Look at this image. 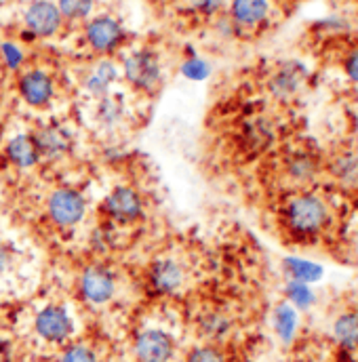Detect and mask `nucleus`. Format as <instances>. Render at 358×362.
Returning a JSON list of instances; mask_svg holds the SVG:
<instances>
[{"instance_id": "6", "label": "nucleus", "mask_w": 358, "mask_h": 362, "mask_svg": "<svg viewBox=\"0 0 358 362\" xmlns=\"http://www.w3.org/2000/svg\"><path fill=\"white\" fill-rule=\"evenodd\" d=\"M34 333L47 344H55V346L66 344L74 333V318L64 305L49 303L36 312Z\"/></svg>"}, {"instance_id": "33", "label": "nucleus", "mask_w": 358, "mask_h": 362, "mask_svg": "<svg viewBox=\"0 0 358 362\" xmlns=\"http://www.w3.org/2000/svg\"><path fill=\"white\" fill-rule=\"evenodd\" d=\"M15 264H17V249L6 238L0 236V278L13 272Z\"/></svg>"}, {"instance_id": "2", "label": "nucleus", "mask_w": 358, "mask_h": 362, "mask_svg": "<svg viewBox=\"0 0 358 362\" xmlns=\"http://www.w3.org/2000/svg\"><path fill=\"white\" fill-rule=\"evenodd\" d=\"M125 81L139 93H156L163 85V64L156 51L135 49L122 62Z\"/></svg>"}, {"instance_id": "9", "label": "nucleus", "mask_w": 358, "mask_h": 362, "mask_svg": "<svg viewBox=\"0 0 358 362\" xmlns=\"http://www.w3.org/2000/svg\"><path fill=\"white\" fill-rule=\"evenodd\" d=\"M85 40L99 55L114 53L125 40V28L112 15H97L85 25Z\"/></svg>"}, {"instance_id": "14", "label": "nucleus", "mask_w": 358, "mask_h": 362, "mask_svg": "<svg viewBox=\"0 0 358 362\" xmlns=\"http://www.w3.org/2000/svg\"><path fill=\"white\" fill-rule=\"evenodd\" d=\"M17 90L19 97L32 105V107H45L51 103L53 95H55V83L51 78V74H47L45 70H28L19 76L17 81Z\"/></svg>"}, {"instance_id": "27", "label": "nucleus", "mask_w": 358, "mask_h": 362, "mask_svg": "<svg viewBox=\"0 0 358 362\" xmlns=\"http://www.w3.org/2000/svg\"><path fill=\"white\" fill-rule=\"evenodd\" d=\"M95 0H57V8L64 19L70 21H83L87 19L93 11Z\"/></svg>"}, {"instance_id": "1", "label": "nucleus", "mask_w": 358, "mask_h": 362, "mask_svg": "<svg viewBox=\"0 0 358 362\" xmlns=\"http://www.w3.org/2000/svg\"><path fill=\"white\" fill-rule=\"evenodd\" d=\"M280 223L291 238L312 243L331 228L333 211L325 196L312 189H297L284 200L280 209Z\"/></svg>"}, {"instance_id": "13", "label": "nucleus", "mask_w": 358, "mask_h": 362, "mask_svg": "<svg viewBox=\"0 0 358 362\" xmlns=\"http://www.w3.org/2000/svg\"><path fill=\"white\" fill-rule=\"evenodd\" d=\"M187 278L185 266L175 257H158L148 268V284L156 295H175Z\"/></svg>"}, {"instance_id": "28", "label": "nucleus", "mask_w": 358, "mask_h": 362, "mask_svg": "<svg viewBox=\"0 0 358 362\" xmlns=\"http://www.w3.org/2000/svg\"><path fill=\"white\" fill-rule=\"evenodd\" d=\"M181 74H183L187 81L200 83V81L209 78L211 66H209V62H204V59H200V57H187V59L181 64Z\"/></svg>"}, {"instance_id": "4", "label": "nucleus", "mask_w": 358, "mask_h": 362, "mask_svg": "<svg viewBox=\"0 0 358 362\" xmlns=\"http://www.w3.org/2000/svg\"><path fill=\"white\" fill-rule=\"evenodd\" d=\"M47 215L57 228L72 230L87 217V198L76 187H55L47 198Z\"/></svg>"}, {"instance_id": "26", "label": "nucleus", "mask_w": 358, "mask_h": 362, "mask_svg": "<svg viewBox=\"0 0 358 362\" xmlns=\"http://www.w3.org/2000/svg\"><path fill=\"white\" fill-rule=\"evenodd\" d=\"M118 226H114V223H110V221H103V223H99L93 232H91V249L95 251V253H108V251H112L116 245H118Z\"/></svg>"}, {"instance_id": "10", "label": "nucleus", "mask_w": 358, "mask_h": 362, "mask_svg": "<svg viewBox=\"0 0 358 362\" xmlns=\"http://www.w3.org/2000/svg\"><path fill=\"white\" fill-rule=\"evenodd\" d=\"M306 81H308V70L304 68V64H299V62H282L272 70L266 87H268V93L274 99L291 101L301 93Z\"/></svg>"}, {"instance_id": "11", "label": "nucleus", "mask_w": 358, "mask_h": 362, "mask_svg": "<svg viewBox=\"0 0 358 362\" xmlns=\"http://www.w3.org/2000/svg\"><path fill=\"white\" fill-rule=\"evenodd\" d=\"M64 17L55 2L51 0H34L23 11L25 32L34 38H49L59 32Z\"/></svg>"}, {"instance_id": "20", "label": "nucleus", "mask_w": 358, "mask_h": 362, "mask_svg": "<svg viewBox=\"0 0 358 362\" xmlns=\"http://www.w3.org/2000/svg\"><path fill=\"white\" fill-rule=\"evenodd\" d=\"M282 272L287 280L304 282V284H316L325 278V266L306 257L289 255L282 259Z\"/></svg>"}, {"instance_id": "15", "label": "nucleus", "mask_w": 358, "mask_h": 362, "mask_svg": "<svg viewBox=\"0 0 358 362\" xmlns=\"http://www.w3.org/2000/svg\"><path fill=\"white\" fill-rule=\"evenodd\" d=\"M2 152H4L6 163L11 167H15L17 171H30V169H34L40 163V156L36 152V146H34L30 133H17V135H13L4 144Z\"/></svg>"}, {"instance_id": "18", "label": "nucleus", "mask_w": 358, "mask_h": 362, "mask_svg": "<svg viewBox=\"0 0 358 362\" xmlns=\"http://www.w3.org/2000/svg\"><path fill=\"white\" fill-rule=\"evenodd\" d=\"M325 171L333 177L335 183L348 187V189H358V152L357 150H342L333 154Z\"/></svg>"}, {"instance_id": "30", "label": "nucleus", "mask_w": 358, "mask_h": 362, "mask_svg": "<svg viewBox=\"0 0 358 362\" xmlns=\"http://www.w3.org/2000/svg\"><path fill=\"white\" fill-rule=\"evenodd\" d=\"M59 362H97V354L85 344H72L62 352Z\"/></svg>"}, {"instance_id": "31", "label": "nucleus", "mask_w": 358, "mask_h": 362, "mask_svg": "<svg viewBox=\"0 0 358 362\" xmlns=\"http://www.w3.org/2000/svg\"><path fill=\"white\" fill-rule=\"evenodd\" d=\"M228 0H187L190 8L202 17H219Z\"/></svg>"}, {"instance_id": "22", "label": "nucleus", "mask_w": 358, "mask_h": 362, "mask_svg": "<svg viewBox=\"0 0 358 362\" xmlns=\"http://www.w3.org/2000/svg\"><path fill=\"white\" fill-rule=\"evenodd\" d=\"M127 118V105H125V99L120 95H105L103 99L97 101V107H95V122L105 129V131H114L118 129Z\"/></svg>"}, {"instance_id": "8", "label": "nucleus", "mask_w": 358, "mask_h": 362, "mask_svg": "<svg viewBox=\"0 0 358 362\" xmlns=\"http://www.w3.org/2000/svg\"><path fill=\"white\" fill-rule=\"evenodd\" d=\"M116 276L110 268L103 264H91L87 266L81 278H79V288L83 299L91 305H105L114 299L116 295Z\"/></svg>"}, {"instance_id": "29", "label": "nucleus", "mask_w": 358, "mask_h": 362, "mask_svg": "<svg viewBox=\"0 0 358 362\" xmlns=\"http://www.w3.org/2000/svg\"><path fill=\"white\" fill-rule=\"evenodd\" d=\"M185 362H228L226 361V354L213 346V344H204V346H198L194 348L187 356H185Z\"/></svg>"}, {"instance_id": "7", "label": "nucleus", "mask_w": 358, "mask_h": 362, "mask_svg": "<svg viewBox=\"0 0 358 362\" xmlns=\"http://www.w3.org/2000/svg\"><path fill=\"white\" fill-rule=\"evenodd\" d=\"M280 171L282 177L293 183L299 189H306L310 183L321 177V173L325 171V163L321 160V156L312 150L306 148H297L284 154L282 163H280Z\"/></svg>"}, {"instance_id": "16", "label": "nucleus", "mask_w": 358, "mask_h": 362, "mask_svg": "<svg viewBox=\"0 0 358 362\" xmlns=\"http://www.w3.org/2000/svg\"><path fill=\"white\" fill-rule=\"evenodd\" d=\"M228 15L238 32L255 30L268 19L270 2L268 0H232Z\"/></svg>"}, {"instance_id": "34", "label": "nucleus", "mask_w": 358, "mask_h": 362, "mask_svg": "<svg viewBox=\"0 0 358 362\" xmlns=\"http://www.w3.org/2000/svg\"><path fill=\"white\" fill-rule=\"evenodd\" d=\"M344 72L352 85H358V47L352 49L344 59Z\"/></svg>"}, {"instance_id": "12", "label": "nucleus", "mask_w": 358, "mask_h": 362, "mask_svg": "<svg viewBox=\"0 0 358 362\" xmlns=\"http://www.w3.org/2000/svg\"><path fill=\"white\" fill-rule=\"evenodd\" d=\"M139 362H171L175 356V339L163 329H144L133 344Z\"/></svg>"}, {"instance_id": "25", "label": "nucleus", "mask_w": 358, "mask_h": 362, "mask_svg": "<svg viewBox=\"0 0 358 362\" xmlns=\"http://www.w3.org/2000/svg\"><path fill=\"white\" fill-rule=\"evenodd\" d=\"M284 301L289 305H293L297 312H306L316 303V293H314L312 284L287 280V284H284Z\"/></svg>"}, {"instance_id": "17", "label": "nucleus", "mask_w": 358, "mask_h": 362, "mask_svg": "<svg viewBox=\"0 0 358 362\" xmlns=\"http://www.w3.org/2000/svg\"><path fill=\"white\" fill-rule=\"evenodd\" d=\"M118 66L112 62V59H108V57H103V59H99L93 68H91V72L85 76V81H83V89L89 93V97L93 99H103L105 95H110V89H112V85L118 81Z\"/></svg>"}, {"instance_id": "21", "label": "nucleus", "mask_w": 358, "mask_h": 362, "mask_svg": "<svg viewBox=\"0 0 358 362\" xmlns=\"http://www.w3.org/2000/svg\"><path fill=\"white\" fill-rule=\"evenodd\" d=\"M331 337L337 348L346 352H358V312H342L331 325Z\"/></svg>"}, {"instance_id": "3", "label": "nucleus", "mask_w": 358, "mask_h": 362, "mask_svg": "<svg viewBox=\"0 0 358 362\" xmlns=\"http://www.w3.org/2000/svg\"><path fill=\"white\" fill-rule=\"evenodd\" d=\"M101 213H103V221H110L118 228L125 226H133L139 219H144L146 213V204L142 194L131 187V185H116L101 202Z\"/></svg>"}, {"instance_id": "23", "label": "nucleus", "mask_w": 358, "mask_h": 362, "mask_svg": "<svg viewBox=\"0 0 358 362\" xmlns=\"http://www.w3.org/2000/svg\"><path fill=\"white\" fill-rule=\"evenodd\" d=\"M272 327H274L276 337L284 346L293 344L297 337V331H299V312L293 305H289L287 301H280L272 312Z\"/></svg>"}, {"instance_id": "35", "label": "nucleus", "mask_w": 358, "mask_h": 362, "mask_svg": "<svg viewBox=\"0 0 358 362\" xmlns=\"http://www.w3.org/2000/svg\"><path fill=\"white\" fill-rule=\"evenodd\" d=\"M13 358V348L6 339H0V362H11Z\"/></svg>"}, {"instance_id": "24", "label": "nucleus", "mask_w": 358, "mask_h": 362, "mask_svg": "<svg viewBox=\"0 0 358 362\" xmlns=\"http://www.w3.org/2000/svg\"><path fill=\"white\" fill-rule=\"evenodd\" d=\"M274 139V124L266 118H255L245 127V141L247 148L253 152L266 150Z\"/></svg>"}, {"instance_id": "32", "label": "nucleus", "mask_w": 358, "mask_h": 362, "mask_svg": "<svg viewBox=\"0 0 358 362\" xmlns=\"http://www.w3.org/2000/svg\"><path fill=\"white\" fill-rule=\"evenodd\" d=\"M0 55H2V62L8 70H19L23 64V51L15 42H2Z\"/></svg>"}, {"instance_id": "19", "label": "nucleus", "mask_w": 358, "mask_h": 362, "mask_svg": "<svg viewBox=\"0 0 358 362\" xmlns=\"http://www.w3.org/2000/svg\"><path fill=\"white\" fill-rule=\"evenodd\" d=\"M196 329H198L202 339H207L209 344H217V341H224L230 337V333L234 329V320L224 310L213 308V310H207L198 316Z\"/></svg>"}, {"instance_id": "5", "label": "nucleus", "mask_w": 358, "mask_h": 362, "mask_svg": "<svg viewBox=\"0 0 358 362\" xmlns=\"http://www.w3.org/2000/svg\"><path fill=\"white\" fill-rule=\"evenodd\" d=\"M32 141L36 146V152L40 160L47 163H59L66 156H70L74 148V135L68 127L59 122H45L38 124L32 133Z\"/></svg>"}]
</instances>
